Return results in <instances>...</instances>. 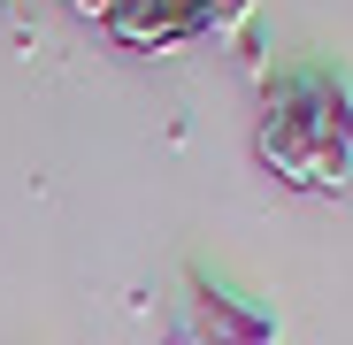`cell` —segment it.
<instances>
[{"label":"cell","instance_id":"cell-1","mask_svg":"<svg viewBox=\"0 0 353 345\" xmlns=\"http://www.w3.org/2000/svg\"><path fill=\"white\" fill-rule=\"evenodd\" d=\"M254 154L269 177L315 192V161H323V107H315V70H284L261 92V123H254Z\"/></svg>","mask_w":353,"mask_h":345},{"label":"cell","instance_id":"cell-6","mask_svg":"<svg viewBox=\"0 0 353 345\" xmlns=\"http://www.w3.org/2000/svg\"><path fill=\"white\" fill-rule=\"evenodd\" d=\"M70 8H77V16H92V23H108V8H115V0H70Z\"/></svg>","mask_w":353,"mask_h":345},{"label":"cell","instance_id":"cell-2","mask_svg":"<svg viewBox=\"0 0 353 345\" xmlns=\"http://www.w3.org/2000/svg\"><path fill=\"white\" fill-rule=\"evenodd\" d=\"M161 345H284V322L215 276H185V292L161 322Z\"/></svg>","mask_w":353,"mask_h":345},{"label":"cell","instance_id":"cell-5","mask_svg":"<svg viewBox=\"0 0 353 345\" xmlns=\"http://www.w3.org/2000/svg\"><path fill=\"white\" fill-rule=\"evenodd\" d=\"M254 23V0H200V39H239Z\"/></svg>","mask_w":353,"mask_h":345},{"label":"cell","instance_id":"cell-4","mask_svg":"<svg viewBox=\"0 0 353 345\" xmlns=\"http://www.w3.org/2000/svg\"><path fill=\"white\" fill-rule=\"evenodd\" d=\"M108 31L123 39V46H139V54H176L192 39V23L169 8V0H115L108 8Z\"/></svg>","mask_w":353,"mask_h":345},{"label":"cell","instance_id":"cell-3","mask_svg":"<svg viewBox=\"0 0 353 345\" xmlns=\"http://www.w3.org/2000/svg\"><path fill=\"white\" fill-rule=\"evenodd\" d=\"M315 107H323V161H315V192L353 185V77L315 70Z\"/></svg>","mask_w":353,"mask_h":345}]
</instances>
